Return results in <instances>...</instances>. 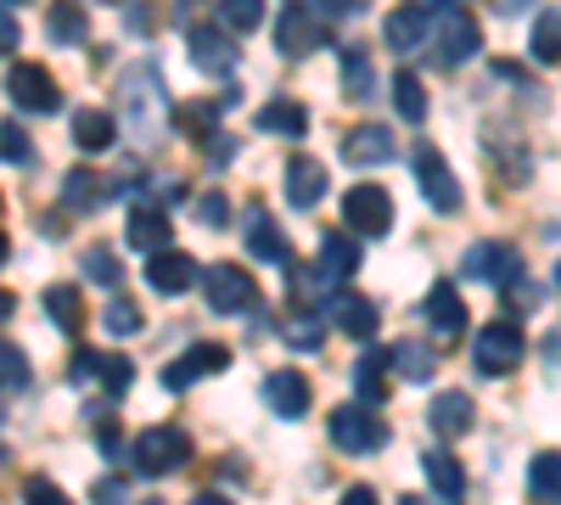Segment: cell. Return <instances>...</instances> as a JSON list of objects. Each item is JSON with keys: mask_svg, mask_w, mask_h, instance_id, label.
Here are the masks:
<instances>
[{"mask_svg": "<svg viewBox=\"0 0 561 505\" xmlns=\"http://www.w3.org/2000/svg\"><path fill=\"white\" fill-rule=\"evenodd\" d=\"M325 427H332V444L343 455H377L388 444V422L377 416V404H337Z\"/></svg>", "mask_w": 561, "mask_h": 505, "instance_id": "6da1fadb", "label": "cell"}, {"mask_svg": "<svg viewBox=\"0 0 561 505\" xmlns=\"http://www.w3.org/2000/svg\"><path fill=\"white\" fill-rule=\"evenodd\" d=\"M523 354H528V337H523V326H517L511 314H505V320H489V326L478 332V343H472V359H478V371H483V377L517 371Z\"/></svg>", "mask_w": 561, "mask_h": 505, "instance_id": "7a4b0ae2", "label": "cell"}, {"mask_svg": "<svg viewBox=\"0 0 561 505\" xmlns=\"http://www.w3.org/2000/svg\"><path fill=\"white\" fill-rule=\"evenodd\" d=\"M129 461H135V472H147V478H169L174 467L192 461V438H185L180 427H147L129 444Z\"/></svg>", "mask_w": 561, "mask_h": 505, "instance_id": "3957f363", "label": "cell"}, {"mask_svg": "<svg viewBox=\"0 0 561 505\" xmlns=\"http://www.w3.org/2000/svg\"><path fill=\"white\" fill-rule=\"evenodd\" d=\"M203 298L214 314H248L259 309V287L242 264H208L203 269Z\"/></svg>", "mask_w": 561, "mask_h": 505, "instance_id": "277c9868", "label": "cell"}, {"mask_svg": "<svg viewBox=\"0 0 561 505\" xmlns=\"http://www.w3.org/2000/svg\"><path fill=\"white\" fill-rule=\"evenodd\" d=\"M410 169H415V186L427 197V208H438V214L460 208V180H455V169L444 163L438 147H410Z\"/></svg>", "mask_w": 561, "mask_h": 505, "instance_id": "5b68a950", "label": "cell"}, {"mask_svg": "<svg viewBox=\"0 0 561 505\" xmlns=\"http://www.w3.org/2000/svg\"><path fill=\"white\" fill-rule=\"evenodd\" d=\"M7 90H12V107H23V113H34V118L62 113V84L45 73L39 62H18V68L7 73Z\"/></svg>", "mask_w": 561, "mask_h": 505, "instance_id": "8992f818", "label": "cell"}, {"mask_svg": "<svg viewBox=\"0 0 561 505\" xmlns=\"http://www.w3.org/2000/svg\"><path fill=\"white\" fill-rule=\"evenodd\" d=\"M343 225H348L354 237H388L393 231V197L382 186L343 192Z\"/></svg>", "mask_w": 561, "mask_h": 505, "instance_id": "52a82bcc", "label": "cell"}, {"mask_svg": "<svg viewBox=\"0 0 561 505\" xmlns=\"http://www.w3.org/2000/svg\"><path fill=\"white\" fill-rule=\"evenodd\" d=\"M118 96H124L129 124H140V135H158V124H163V107H169V102H163V84H158V73H152V68L124 73Z\"/></svg>", "mask_w": 561, "mask_h": 505, "instance_id": "ba28073f", "label": "cell"}, {"mask_svg": "<svg viewBox=\"0 0 561 505\" xmlns=\"http://www.w3.org/2000/svg\"><path fill=\"white\" fill-rule=\"evenodd\" d=\"M203 282V269L192 253H180V248H158L147 253V287L163 292V298H180V292H192Z\"/></svg>", "mask_w": 561, "mask_h": 505, "instance_id": "9c48e42d", "label": "cell"}, {"mask_svg": "<svg viewBox=\"0 0 561 505\" xmlns=\"http://www.w3.org/2000/svg\"><path fill=\"white\" fill-rule=\"evenodd\" d=\"M185 45H192V62L203 73H237V62H242V51H237V39H230L225 23H192Z\"/></svg>", "mask_w": 561, "mask_h": 505, "instance_id": "30bf717a", "label": "cell"}, {"mask_svg": "<svg viewBox=\"0 0 561 505\" xmlns=\"http://www.w3.org/2000/svg\"><path fill=\"white\" fill-rule=\"evenodd\" d=\"M230 365V348L225 343H197V348H185L180 359H169L163 365V388H192V382H203V377H219Z\"/></svg>", "mask_w": 561, "mask_h": 505, "instance_id": "8fae6325", "label": "cell"}, {"mask_svg": "<svg viewBox=\"0 0 561 505\" xmlns=\"http://www.w3.org/2000/svg\"><path fill=\"white\" fill-rule=\"evenodd\" d=\"M354 269H359V237L354 231H325L320 248H314V275L337 292Z\"/></svg>", "mask_w": 561, "mask_h": 505, "instance_id": "7c38bea8", "label": "cell"}, {"mask_svg": "<svg viewBox=\"0 0 561 505\" xmlns=\"http://www.w3.org/2000/svg\"><path fill=\"white\" fill-rule=\"evenodd\" d=\"M314 45H325V28L314 23V12H309V7H287V12L275 18V51L287 57V62L309 57Z\"/></svg>", "mask_w": 561, "mask_h": 505, "instance_id": "4fadbf2b", "label": "cell"}, {"mask_svg": "<svg viewBox=\"0 0 561 505\" xmlns=\"http://www.w3.org/2000/svg\"><path fill=\"white\" fill-rule=\"evenodd\" d=\"M483 51V28L466 18V12H444V28H438V68H460Z\"/></svg>", "mask_w": 561, "mask_h": 505, "instance_id": "5bb4252c", "label": "cell"}, {"mask_svg": "<svg viewBox=\"0 0 561 505\" xmlns=\"http://www.w3.org/2000/svg\"><path fill=\"white\" fill-rule=\"evenodd\" d=\"M517 269H523V253L511 242H478L472 253H466V275L483 282V287H505Z\"/></svg>", "mask_w": 561, "mask_h": 505, "instance_id": "9a60e30c", "label": "cell"}, {"mask_svg": "<svg viewBox=\"0 0 561 505\" xmlns=\"http://www.w3.org/2000/svg\"><path fill=\"white\" fill-rule=\"evenodd\" d=\"M124 242H129L135 253H158V248H169V242H174L169 214H163L158 203H135L129 219H124Z\"/></svg>", "mask_w": 561, "mask_h": 505, "instance_id": "2e32d148", "label": "cell"}, {"mask_svg": "<svg viewBox=\"0 0 561 505\" xmlns=\"http://www.w3.org/2000/svg\"><path fill=\"white\" fill-rule=\"evenodd\" d=\"M421 314H427V326H433V337H438V343H455V337L466 332V298H460L449 282H438V287L427 292Z\"/></svg>", "mask_w": 561, "mask_h": 505, "instance_id": "e0dca14e", "label": "cell"}, {"mask_svg": "<svg viewBox=\"0 0 561 505\" xmlns=\"http://www.w3.org/2000/svg\"><path fill=\"white\" fill-rule=\"evenodd\" d=\"M427 422H433V433H438V438H466V433H472V422H478V404H472V393L449 388V393H438V399H433Z\"/></svg>", "mask_w": 561, "mask_h": 505, "instance_id": "ac0fdd59", "label": "cell"}, {"mask_svg": "<svg viewBox=\"0 0 561 505\" xmlns=\"http://www.w3.org/2000/svg\"><path fill=\"white\" fill-rule=\"evenodd\" d=\"M325 314H332V320H337V332H348L354 343H370V337H377V303L359 298V292H332Z\"/></svg>", "mask_w": 561, "mask_h": 505, "instance_id": "d6986e66", "label": "cell"}, {"mask_svg": "<svg viewBox=\"0 0 561 505\" xmlns=\"http://www.w3.org/2000/svg\"><path fill=\"white\" fill-rule=\"evenodd\" d=\"M264 399H270L275 416L298 422L304 410H309V377H304V371H270V377H264Z\"/></svg>", "mask_w": 561, "mask_h": 505, "instance_id": "ffe728a7", "label": "cell"}, {"mask_svg": "<svg viewBox=\"0 0 561 505\" xmlns=\"http://www.w3.org/2000/svg\"><path fill=\"white\" fill-rule=\"evenodd\" d=\"M248 253H253L259 264H280V269L293 264V242H287V231H280V225H275L264 208L248 219Z\"/></svg>", "mask_w": 561, "mask_h": 505, "instance_id": "44dd1931", "label": "cell"}, {"mask_svg": "<svg viewBox=\"0 0 561 505\" xmlns=\"http://www.w3.org/2000/svg\"><path fill=\"white\" fill-rule=\"evenodd\" d=\"M388 348H377V337L365 343V354H359V365H354V393H359V404H382L388 399Z\"/></svg>", "mask_w": 561, "mask_h": 505, "instance_id": "7402d4cb", "label": "cell"}, {"mask_svg": "<svg viewBox=\"0 0 561 505\" xmlns=\"http://www.w3.org/2000/svg\"><path fill=\"white\" fill-rule=\"evenodd\" d=\"M325 186H332V180H325V163H314V158H293L287 163V203L293 208H320V197H325Z\"/></svg>", "mask_w": 561, "mask_h": 505, "instance_id": "603a6c76", "label": "cell"}, {"mask_svg": "<svg viewBox=\"0 0 561 505\" xmlns=\"http://www.w3.org/2000/svg\"><path fill=\"white\" fill-rule=\"evenodd\" d=\"M421 467H427V483H433L438 505H460L466 500V472H460V461L449 449H427V455H421Z\"/></svg>", "mask_w": 561, "mask_h": 505, "instance_id": "cb8c5ba5", "label": "cell"}, {"mask_svg": "<svg viewBox=\"0 0 561 505\" xmlns=\"http://www.w3.org/2000/svg\"><path fill=\"white\" fill-rule=\"evenodd\" d=\"M343 158L348 163H388L393 158V129L388 124H359L343 135Z\"/></svg>", "mask_w": 561, "mask_h": 505, "instance_id": "d4e9b609", "label": "cell"}, {"mask_svg": "<svg viewBox=\"0 0 561 505\" xmlns=\"http://www.w3.org/2000/svg\"><path fill=\"white\" fill-rule=\"evenodd\" d=\"M382 39L393 45L399 57H410L421 39H427V7H393L388 23H382Z\"/></svg>", "mask_w": 561, "mask_h": 505, "instance_id": "484cf974", "label": "cell"}, {"mask_svg": "<svg viewBox=\"0 0 561 505\" xmlns=\"http://www.w3.org/2000/svg\"><path fill=\"white\" fill-rule=\"evenodd\" d=\"M388 365L404 377V382H433L438 377V354L427 348V343H399V348H388Z\"/></svg>", "mask_w": 561, "mask_h": 505, "instance_id": "4316f807", "label": "cell"}, {"mask_svg": "<svg viewBox=\"0 0 561 505\" xmlns=\"http://www.w3.org/2000/svg\"><path fill=\"white\" fill-rule=\"evenodd\" d=\"M45 314L57 320V332H68V337H79L84 332V292L79 287H45Z\"/></svg>", "mask_w": 561, "mask_h": 505, "instance_id": "83f0119b", "label": "cell"}, {"mask_svg": "<svg viewBox=\"0 0 561 505\" xmlns=\"http://www.w3.org/2000/svg\"><path fill=\"white\" fill-rule=\"evenodd\" d=\"M107 203V180L102 174H90V169H73L62 180V208L68 214H90V208H102Z\"/></svg>", "mask_w": 561, "mask_h": 505, "instance_id": "f1b7e54d", "label": "cell"}, {"mask_svg": "<svg viewBox=\"0 0 561 505\" xmlns=\"http://www.w3.org/2000/svg\"><path fill=\"white\" fill-rule=\"evenodd\" d=\"M259 129H264V135H287V141H298V135L309 129V113H304V102H293V96H275L270 107H259Z\"/></svg>", "mask_w": 561, "mask_h": 505, "instance_id": "f546056e", "label": "cell"}, {"mask_svg": "<svg viewBox=\"0 0 561 505\" xmlns=\"http://www.w3.org/2000/svg\"><path fill=\"white\" fill-rule=\"evenodd\" d=\"M528 51H534L539 68L561 62V7H545V12H539V23L528 28Z\"/></svg>", "mask_w": 561, "mask_h": 505, "instance_id": "4dcf8cb0", "label": "cell"}, {"mask_svg": "<svg viewBox=\"0 0 561 505\" xmlns=\"http://www.w3.org/2000/svg\"><path fill=\"white\" fill-rule=\"evenodd\" d=\"M113 135H118L113 113H102V107H84V113H73V141H79L84 152H107V147H113Z\"/></svg>", "mask_w": 561, "mask_h": 505, "instance_id": "1f68e13d", "label": "cell"}, {"mask_svg": "<svg viewBox=\"0 0 561 505\" xmlns=\"http://www.w3.org/2000/svg\"><path fill=\"white\" fill-rule=\"evenodd\" d=\"M219 118H225V107H219V102H180V107H174V124H180L185 135H192V141H214Z\"/></svg>", "mask_w": 561, "mask_h": 505, "instance_id": "d6a6232c", "label": "cell"}, {"mask_svg": "<svg viewBox=\"0 0 561 505\" xmlns=\"http://www.w3.org/2000/svg\"><path fill=\"white\" fill-rule=\"evenodd\" d=\"M528 489H534V500L561 505V455H556V449L534 455V467H528Z\"/></svg>", "mask_w": 561, "mask_h": 505, "instance_id": "836d02e7", "label": "cell"}, {"mask_svg": "<svg viewBox=\"0 0 561 505\" xmlns=\"http://www.w3.org/2000/svg\"><path fill=\"white\" fill-rule=\"evenodd\" d=\"M393 102H399L404 124H421V118H427V84H421L410 68H399L393 73Z\"/></svg>", "mask_w": 561, "mask_h": 505, "instance_id": "e575fe53", "label": "cell"}, {"mask_svg": "<svg viewBox=\"0 0 561 505\" xmlns=\"http://www.w3.org/2000/svg\"><path fill=\"white\" fill-rule=\"evenodd\" d=\"M45 34H51L57 45H79V39H84V12H79V0H57L51 18H45Z\"/></svg>", "mask_w": 561, "mask_h": 505, "instance_id": "d590c367", "label": "cell"}, {"mask_svg": "<svg viewBox=\"0 0 561 505\" xmlns=\"http://www.w3.org/2000/svg\"><path fill=\"white\" fill-rule=\"evenodd\" d=\"M214 12L230 34H253L264 23V0H214Z\"/></svg>", "mask_w": 561, "mask_h": 505, "instance_id": "8d00e7d4", "label": "cell"}, {"mask_svg": "<svg viewBox=\"0 0 561 505\" xmlns=\"http://www.w3.org/2000/svg\"><path fill=\"white\" fill-rule=\"evenodd\" d=\"M370 90H377V79H370L365 51H343V96H348V102H365Z\"/></svg>", "mask_w": 561, "mask_h": 505, "instance_id": "74e56055", "label": "cell"}, {"mask_svg": "<svg viewBox=\"0 0 561 505\" xmlns=\"http://www.w3.org/2000/svg\"><path fill=\"white\" fill-rule=\"evenodd\" d=\"M18 388H28V354L0 337V393H18Z\"/></svg>", "mask_w": 561, "mask_h": 505, "instance_id": "f35d334b", "label": "cell"}, {"mask_svg": "<svg viewBox=\"0 0 561 505\" xmlns=\"http://www.w3.org/2000/svg\"><path fill=\"white\" fill-rule=\"evenodd\" d=\"M500 298H505V314H511V320H517V314H534V309H539V287L528 282V275H523V269H517V275H511V282H505V287H500Z\"/></svg>", "mask_w": 561, "mask_h": 505, "instance_id": "ab89813d", "label": "cell"}, {"mask_svg": "<svg viewBox=\"0 0 561 505\" xmlns=\"http://www.w3.org/2000/svg\"><path fill=\"white\" fill-rule=\"evenodd\" d=\"M0 158H7V163H28L34 158V141H28V129L18 124V118H7V124H0Z\"/></svg>", "mask_w": 561, "mask_h": 505, "instance_id": "60d3db41", "label": "cell"}, {"mask_svg": "<svg viewBox=\"0 0 561 505\" xmlns=\"http://www.w3.org/2000/svg\"><path fill=\"white\" fill-rule=\"evenodd\" d=\"M140 320H147V314H140L129 298H113V303H107V314H102V326H107L113 337H135V332H140Z\"/></svg>", "mask_w": 561, "mask_h": 505, "instance_id": "b9f144b4", "label": "cell"}, {"mask_svg": "<svg viewBox=\"0 0 561 505\" xmlns=\"http://www.w3.org/2000/svg\"><path fill=\"white\" fill-rule=\"evenodd\" d=\"M113 399H124L129 393V382H135V365L124 359V354H102V377H96Z\"/></svg>", "mask_w": 561, "mask_h": 505, "instance_id": "7bdbcfd3", "label": "cell"}, {"mask_svg": "<svg viewBox=\"0 0 561 505\" xmlns=\"http://www.w3.org/2000/svg\"><path fill=\"white\" fill-rule=\"evenodd\" d=\"M84 275H90V282H102V287H118V282H124L113 248H90V253H84Z\"/></svg>", "mask_w": 561, "mask_h": 505, "instance_id": "ee69618b", "label": "cell"}, {"mask_svg": "<svg viewBox=\"0 0 561 505\" xmlns=\"http://www.w3.org/2000/svg\"><path fill=\"white\" fill-rule=\"evenodd\" d=\"M23 505H73L57 483H45V478H28L23 483Z\"/></svg>", "mask_w": 561, "mask_h": 505, "instance_id": "f6af8a7d", "label": "cell"}, {"mask_svg": "<svg viewBox=\"0 0 561 505\" xmlns=\"http://www.w3.org/2000/svg\"><path fill=\"white\" fill-rule=\"evenodd\" d=\"M287 343L293 348H320V314H298L287 326Z\"/></svg>", "mask_w": 561, "mask_h": 505, "instance_id": "bcb514c9", "label": "cell"}, {"mask_svg": "<svg viewBox=\"0 0 561 505\" xmlns=\"http://www.w3.org/2000/svg\"><path fill=\"white\" fill-rule=\"evenodd\" d=\"M197 219L219 231V225L230 219V203H225V192H203V197H197Z\"/></svg>", "mask_w": 561, "mask_h": 505, "instance_id": "7dc6e473", "label": "cell"}, {"mask_svg": "<svg viewBox=\"0 0 561 505\" xmlns=\"http://www.w3.org/2000/svg\"><path fill=\"white\" fill-rule=\"evenodd\" d=\"M365 7H370V0H309L314 18H359Z\"/></svg>", "mask_w": 561, "mask_h": 505, "instance_id": "c3c4849f", "label": "cell"}, {"mask_svg": "<svg viewBox=\"0 0 561 505\" xmlns=\"http://www.w3.org/2000/svg\"><path fill=\"white\" fill-rule=\"evenodd\" d=\"M68 377H73V382H96V377H102V354L79 348V354H73V365H68Z\"/></svg>", "mask_w": 561, "mask_h": 505, "instance_id": "681fc988", "label": "cell"}, {"mask_svg": "<svg viewBox=\"0 0 561 505\" xmlns=\"http://www.w3.org/2000/svg\"><path fill=\"white\" fill-rule=\"evenodd\" d=\"M96 438H102V449L113 455V461L124 455V438H118V422H113V416H96Z\"/></svg>", "mask_w": 561, "mask_h": 505, "instance_id": "f907efd6", "label": "cell"}, {"mask_svg": "<svg viewBox=\"0 0 561 505\" xmlns=\"http://www.w3.org/2000/svg\"><path fill=\"white\" fill-rule=\"evenodd\" d=\"M90 500H96V505H124V483L118 478H102L96 489H90Z\"/></svg>", "mask_w": 561, "mask_h": 505, "instance_id": "816d5d0a", "label": "cell"}, {"mask_svg": "<svg viewBox=\"0 0 561 505\" xmlns=\"http://www.w3.org/2000/svg\"><path fill=\"white\" fill-rule=\"evenodd\" d=\"M18 39H23V28H18V18L0 7V51H18Z\"/></svg>", "mask_w": 561, "mask_h": 505, "instance_id": "f5cc1de1", "label": "cell"}, {"mask_svg": "<svg viewBox=\"0 0 561 505\" xmlns=\"http://www.w3.org/2000/svg\"><path fill=\"white\" fill-rule=\"evenodd\" d=\"M208 147V163H230L237 158V141H230V135H214V141H203Z\"/></svg>", "mask_w": 561, "mask_h": 505, "instance_id": "db71d44e", "label": "cell"}, {"mask_svg": "<svg viewBox=\"0 0 561 505\" xmlns=\"http://www.w3.org/2000/svg\"><path fill=\"white\" fill-rule=\"evenodd\" d=\"M343 505H382V500H377V489H365V483H359V489L343 494Z\"/></svg>", "mask_w": 561, "mask_h": 505, "instance_id": "11a10c76", "label": "cell"}, {"mask_svg": "<svg viewBox=\"0 0 561 505\" xmlns=\"http://www.w3.org/2000/svg\"><path fill=\"white\" fill-rule=\"evenodd\" d=\"M12 309H18V298H12V292H0V326L12 320Z\"/></svg>", "mask_w": 561, "mask_h": 505, "instance_id": "9f6ffc18", "label": "cell"}, {"mask_svg": "<svg viewBox=\"0 0 561 505\" xmlns=\"http://www.w3.org/2000/svg\"><path fill=\"white\" fill-rule=\"evenodd\" d=\"M192 505H230V500H225V494H197Z\"/></svg>", "mask_w": 561, "mask_h": 505, "instance_id": "6f0895ef", "label": "cell"}, {"mask_svg": "<svg viewBox=\"0 0 561 505\" xmlns=\"http://www.w3.org/2000/svg\"><path fill=\"white\" fill-rule=\"evenodd\" d=\"M421 7H444V12H449V7H455V0H421Z\"/></svg>", "mask_w": 561, "mask_h": 505, "instance_id": "680465c9", "label": "cell"}, {"mask_svg": "<svg viewBox=\"0 0 561 505\" xmlns=\"http://www.w3.org/2000/svg\"><path fill=\"white\" fill-rule=\"evenodd\" d=\"M404 505H433V500H421V494H404Z\"/></svg>", "mask_w": 561, "mask_h": 505, "instance_id": "91938a15", "label": "cell"}, {"mask_svg": "<svg viewBox=\"0 0 561 505\" xmlns=\"http://www.w3.org/2000/svg\"><path fill=\"white\" fill-rule=\"evenodd\" d=\"M7 253H12V248H7V237H0V264H7Z\"/></svg>", "mask_w": 561, "mask_h": 505, "instance_id": "94428289", "label": "cell"}, {"mask_svg": "<svg viewBox=\"0 0 561 505\" xmlns=\"http://www.w3.org/2000/svg\"><path fill=\"white\" fill-rule=\"evenodd\" d=\"M556 287H561V264H556Z\"/></svg>", "mask_w": 561, "mask_h": 505, "instance_id": "6125c7cd", "label": "cell"}, {"mask_svg": "<svg viewBox=\"0 0 561 505\" xmlns=\"http://www.w3.org/2000/svg\"><path fill=\"white\" fill-rule=\"evenodd\" d=\"M0 7H18V0H0Z\"/></svg>", "mask_w": 561, "mask_h": 505, "instance_id": "be15d7a7", "label": "cell"}, {"mask_svg": "<svg viewBox=\"0 0 561 505\" xmlns=\"http://www.w3.org/2000/svg\"><path fill=\"white\" fill-rule=\"evenodd\" d=\"M147 505H163V500H147Z\"/></svg>", "mask_w": 561, "mask_h": 505, "instance_id": "e7e4bbea", "label": "cell"}]
</instances>
